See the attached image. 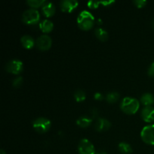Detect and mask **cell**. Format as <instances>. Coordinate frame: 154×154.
Instances as JSON below:
<instances>
[{"mask_svg": "<svg viewBox=\"0 0 154 154\" xmlns=\"http://www.w3.org/2000/svg\"><path fill=\"white\" fill-rule=\"evenodd\" d=\"M77 23L80 29L82 30L90 29L95 24V17L93 14L89 11L84 10L80 12L77 18Z\"/></svg>", "mask_w": 154, "mask_h": 154, "instance_id": "obj_1", "label": "cell"}, {"mask_svg": "<svg viewBox=\"0 0 154 154\" xmlns=\"http://www.w3.org/2000/svg\"><path fill=\"white\" fill-rule=\"evenodd\" d=\"M120 109L126 114H134L138 111L140 102L137 99L130 96L124 97L120 102Z\"/></svg>", "mask_w": 154, "mask_h": 154, "instance_id": "obj_2", "label": "cell"}, {"mask_svg": "<svg viewBox=\"0 0 154 154\" xmlns=\"http://www.w3.org/2000/svg\"><path fill=\"white\" fill-rule=\"evenodd\" d=\"M21 20L27 25H35L40 21V13L35 8H29L23 12Z\"/></svg>", "mask_w": 154, "mask_h": 154, "instance_id": "obj_3", "label": "cell"}, {"mask_svg": "<svg viewBox=\"0 0 154 154\" xmlns=\"http://www.w3.org/2000/svg\"><path fill=\"white\" fill-rule=\"evenodd\" d=\"M32 127L38 133H45L51 129V121L46 117H37L32 121Z\"/></svg>", "mask_w": 154, "mask_h": 154, "instance_id": "obj_4", "label": "cell"}, {"mask_svg": "<svg viewBox=\"0 0 154 154\" xmlns=\"http://www.w3.org/2000/svg\"><path fill=\"white\" fill-rule=\"evenodd\" d=\"M5 70L8 73L19 75L23 70V63L17 59L9 60L5 65Z\"/></svg>", "mask_w": 154, "mask_h": 154, "instance_id": "obj_5", "label": "cell"}, {"mask_svg": "<svg viewBox=\"0 0 154 154\" xmlns=\"http://www.w3.org/2000/svg\"><path fill=\"white\" fill-rule=\"evenodd\" d=\"M141 138L144 143L154 145V124L145 126L141 132Z\"/></svg>", "mask_w": 154, "mask_h": 154, "instance_id": "obj_6", "label": "cell"}, {"mask_svg": "<svg viewBox=\"0 0 154 154\" xmlns=\"http://www.w3.org/2000/svg\"><path fill=\"white\" fill-rule=\"evenodd\" d=\"M78 150L79 154H96L94 145L87 138H83L79 141Z\"/></svg>", "mask_w": 154, "mask_h": 154, "instance_id": "obj_7", "label": "cell"}, {"mask_svg": "<svg viewBox=\"0 0 154 154\" xmlns=\"http://www.w3.org/2000/svg\"><path fill=\"white\" fill-rule=\"evenodd\" d=\"M35 45L41 51H48L52 45V39L48 35H42L36 38Z\"/></svg>", "mask_w": 154, "mask_h": 154, "instance_id": "obj_8", "label": "cell"}, {"mask_svg": "<svg viewBox=\"0 0 154 154\" xmlns=\"http://www.w3.org/2000/svg\"><path fill=\"white\" fill-rule=\"evenodd\" d=\"M141 117L144 122L152 123L154 121V108L152 106H145L141 111Z\"/></svg>", "mask_w": 154, "mask_h": 154, "instance_id": "obj_9", "label": "cell"}, {"mask_svg": "<svg viewBox=\"0 0 154 154\" xmlns=\"http://www.w3.org/2000/svg\"><path fill=\"white\" fill-rule=\"evenodd\" d=\"M77 0H62L60 2V8L64 12H72L78 6Z\"/></svg>", "mask_w": 154, "mask_h": 154, "instance_id": "obj_10", "label": "cell"}, {"mask_svg": "<svg viewBox=\"0 0 154 154\" xmlns=\"http://www.w3.org/2000/svg\"><path fill=\"white\" fill-rule=\"evenodd\" d=\"M111 126V123L106 118L100 117L95 123V129L98 132H103L109 129Z\"/></svg>", "mask_w": 154, "mask_h": 154, "instance_id": "obj_11", "label": "cell"}, {"mask_svg": "<svg viewBox=\"0 0 154 154\" xmlns=\"http://www.w3.org/2000/svg\"><path fill=\"white\" fill-rule=\"evenodd\" d=\"M42 11L43 14L46 17H51L55 14L56 8L55 5L50 1H45L43 5L42 6Z\"/></svg>", "mask_w": 154, "mask_h": 154, "instance_id": "obj_12", "label": "cell"}, {"mask_svg": "<svg viewBox=\"0 0 154 154\" xmlns=\"http://www.w3.org/2000/svg\"><path fill=\"white\" fill-rule=\"evenodd\" d=\"M20 42L23 46L26 49H31L35 45V41L29 35H24L21 37Z\"/></svg>", "mask_w": 154, "mask_h": 154, "instance_id": "obj_13", "label": "cell"}, {"mask_svg": "<svg viewBox=\"0 0 154 154\" xmlns=\"http://www.w3.org/2000/svg\"><path fill=\"white\" fill-rule=\"evenodd\" d=\"M39 27L43 32H51L54 29V23L49 19H44L39 23Z\"/></svg>", "mask_w": 154, "mask_h": 154, "instance_id": "obj_14", "label": "cell"}, {"mask_svg": "<svg viewBox=\"0 0 154 154\" xmlns=\"http://www.w3.org/2000/svg\"><path fill=\"white\" fill-rule=\"evenodd\" d=\"M140 102L144 106H152L154 104V96L150 93H145L141 95Z\"/></svg>", "mask_w": 154, "mask_h": 154, "instance_id": "obj_15", "label": "cell"}, {"mask_svg": "<svg viewBox=\"0 0 154 154\" xmlns=\"http://www.w3.org/2000/svg\"><path fill=\"white\" fill-rule=\"evenodd\" d=\"M93 119L88 116H81L76 120V123L81 128H87L92 124Z\"/></svg>", "mask_w": 154, "mask_h": 154, "instance_id": "obj_16", "label": "cell"}, {"mask_svg": "<svg viewBox=\"0 0 154 154\" xmlns=\"http://www.w3.org/2000/svg\"><path fill=\"white\" fill-rule=\"evenodd\" d=\"M95 35L99 40L102 42H105L108 39V32L102 27H97L95 29Z\"/></svg>", "mask_w": 154, "mask_h": 154, "instance_id": "obj_17", "label": "cell"}, {"mask_svg": "<svg viewBox=\"0 0 154 154\" xmlns=\"http://www.w3.org/2000/svg\"><path fill=\"white\" fill-rule=\"evenodd\" d=\"M118 149L120 153L123 154H131L133 151L130 144L127 142H125V141L119 143Z\"/></svg>", "mask_w": 154, "mask_h": 154, "instance_id": "obj_18", "label": "cell"}, {"mask_svg": "<svg viewBox=\"0 0 154 154\" xmlns=\"http://www.w3.org/2000/svg\"><path fill=\"white\" fill-rule=\"evenodd\" d=\"M120 95L118 92L112 91L108 93L105 96V99L109 103H115V102H117L120 99Z\"/></svg>", "mask_w": 154, "mask_h": 154, "instance_id": "obj_19", "label": "cell"}, {"mask_svg": "<svg viewBox=\"0 0 154 154\" xmlns=\"http://www.w3.org/2000/svg\"><path fill=\"white\" fill-rule=\"evenodd\" d=\"M74 98L78 102H81L86 99V93L81 89L76 90L74 93Z\"/></svg>", "mask_w": 154, "mask_h": 154, "instance_id": "obj_20", "label": "cell"}, {"mask_svg": "<svg viewBox=\"0 0 154 154\" xmlns=\"http://www.w3.org/2000/svg\"><path fill=\"white\" fill-rule=\"evenodd\" d=\"M45 2V0H27L26 3L29 6L31 7V8H38L43 5Z\"/></svg>", "mask_w": 154, "mask_h": 154, "instance_id": "obj_21", "label": "cell"}, {"mask_svg": "<svg viewBox=\"0 0 154 154\" xmlns=\"http://www.w3.org/2000/svg\"><path fill=\"white\" fill-rule=\"evenodd\" d=\"M23 82V79L21 76L16 77L15 78H14V80L12 81V86L15 88H17V87H20L21 85H22Z\"/></svg>", "mask_w": 154, "mask_h": 154, "instance_id": "obj_22", "label": "cell"}, {"mask_svg": "<svg viewBox=\"0 0 154 154\" xmlns=\"http://www.w3.org/2000/svg\"><path fill=\"white\" fill-rule=\"evenodd\" d=\"M133 3L137 8H143L147 5V0H134Z\"/></svg>", "mask_w": 154, "mask_h": 154, "instance_id": "obj_23", "label": "cell"}, {"mask_svg": "<svg viewBox=\"0 0 154 154\" xmlns=\"http://www.w3.org/2000/svg\"><path fill=\"white\" fill-rule=\"evenodd\" d=\"M101 4L100 1H93V0H90L87 2V5L90 8H96L99 7V5Z\"/></svg>", "mask_w": 154, "mask_h": 154, "instance_id": "obj_24", "label": "cell"}, {"mask_svg": "<svg viewBox=\"0 0 154 154\" xmlns=\"http://www.w3.org/2000/svg\"><path fill=\"white\" fill-rule=\"evenodd\" d=\"M147 74L149 76L154 77V62H153L149 66L148 69H147Z\"/></svg>", "mask_w": 154, "mask_h": 154, "instance_id": "obj_25", "label": "cell"}, {"mask_svg": "<svg viewBox=\"0 0 154 154\" xmlns=\"http://www.w3.org/2000/svg\"><path fill=\"white\" fill-rule=\"evenodd\" d=\"M94 99H96V100H102L104 99V96L102 93H99V92H96L94 94Z\"/></svg>", "mask_w": 154, "mask_h": 154, "instance_id": "obj_26", "label": "cell"}, {"mask_svg": "<svg viewBox=\"0 0 154 154\" xmlns=\"http://www.w3.org/2000/svg\"><path fill=\"white\" fill-rule=\"evenodd\" d=\"M100 2H101V4H102L105 6H109L111 5V4L115 2V1H114V0H106V1H100Z\"/></svg>", "mask_w": 154, "mask_h": 154, "instance_id": "obj_27", "label": "cell"}, {"mask_svg": "<svg viewBox=\"0 0 154 154\" xmlns=\"http://www.w3.org/2000/svg\"><path fill=\"white\" fill-rule=\"evenodd\" d=\"M0 154H6V153L5 152L4 150H2H2H0Z\"/></svg>", "mask_w": 154, "mask_h": 154, "instance_id": "obj_28", "label": "cell"}, {"mask_svg": "<svg viewBox=\"0 0 154 154\" xmlns=\"http://www.w3.org/2000/svg\"><path fill=\"white\" fill-rule=\"evenodd\" d=\"M97 22H98V23H99V24L102 23V20H101V19H98Z\"/></svg>", "mask_w": 154, "mask_h": 154, "instance_id": "obj_29", "label": "cell"}, {"mask_svg": "<svg viewBox=\"0 0 154 154\" xmlns=\"http://www.w3.org/2000/svg\"><path fill=\"white\" fill-rule=\"evenodd\" d=\"M152 27L154 29V19L152 20Z\"/></svg>", "mask_w": 154, "mask_h": 154, "instance_id": "obj_30", "label": "cell"}, {"mask_svg": "<svg viewBox=\"0 0 154 154\" xmlns=\"http://www.w3.org/2000/svg\"><path fill=\"white\" fill-rule=\"evenodd\" d=\"M96 154H106L105 152H99V153H96Z\"/></svg>", "mask_w": 154, "mask_h": 154, "instance_id": "obj_31", "label": "cell"}]
</instances>
